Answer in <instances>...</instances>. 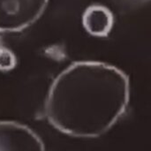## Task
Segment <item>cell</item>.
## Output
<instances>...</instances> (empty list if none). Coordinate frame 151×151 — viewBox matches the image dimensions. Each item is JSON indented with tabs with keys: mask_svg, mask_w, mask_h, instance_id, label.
I'll return each mask as SVG.
<instances>
[{
	"mask_svg": "<svg viewBox=\"0 0 151 151\" xmlns=\"http://www.w3.org/2000/svg\"><path fill=\"white\" fill-rule=\"evenodd\" d=\"M1 45H2V43H1V42H0V46H1Z\"/></svg>",
	"mask_w": 151,
	"mask_h": 151,
	"instance_id": "cell-6",
	"label": "cell"
},
{
	"mask_svg": "<svg viewBox=\"0 0 151 151\" xmlns=\"http://www.w3.org/2000/svg\"><path fill=\"white\" fill-rule=\"evenodd\" d=\"M82 24L90 35L107 37L113 27L114 16L112 12L105 5L93 4L84 11Z\"/></svg>",
	"mask_w": 151,
	"mask_h": 151,
	"instance_id": "cell-4",
	"label": "cell"
},
{
	"mask_svg": "<svg viewBox=\"0 0 151 151\" xmlns=\"http://www.w3.org/2000/svg\"><path fill=\"white\" fill-rule=\"evenodd\" d=\"M0 151H45V148L28 127L14 121H0Z\"/></svg>",
	"mask_w": 151,
	"mask_h": 151,
	"instance_id": "cell-3",
	"label": "cell"
},
{
	"mask_svg": "<svg viewBox=\"0 0 151 151\" xmlns=\"http://www.w3.org/2000/svg\"><path fill=\"white\" fill-rule=\"evenodd\" d=\"M16 64L17 58L14 53L2 44L0 46V70L10 71L16 66Z\"/></svg>",
	"mask_w": 151,
	"mask_h": 151,
	"instance_id": "cell-5",
	"label": "cell"
},
{
	"mask_svg": "<svg viewBox=\"0 0 151 151\" xmlns=\"http://www.w3.org/2000/svg\"><path fill=\"white\" fill-rule=\"evenodd\" d=\"M49 0H0V33L19 32L43 13Z\"/></svg>",
	"mask_w": 151,
	"mask_h": 151,
	"instance_id": "cell-2",
	"label": "cell"
},
{
	"mask_svg": "<svg viewBox=\"0 0 151 151\" xmlns=\"http://www.w3.org/2000/svg\"><path fill=\"white\" fill-rule=\"evenodd\" d=\"M129 96V79L120 69L102 62H75L53 81L45 114L67 135L95 138L122 117Z\"/></svg>",
	"mask_w": 151,
	"mask_h": 151,
	"instance_id": "cell-1",
	"label": "cell"
}]
</instances>
